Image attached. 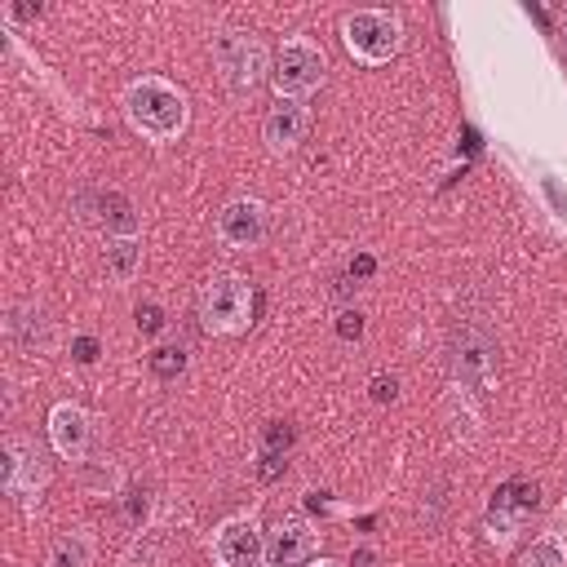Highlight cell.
<instances>
[{"mask_svg": "<svg viewBox=\"0 0 567 567\" xmlns=\"http://www.w3.org/2000/svg\"><path fill=\"white\" fill-rule=\"evenodd\" d=\"M536 505H540L536 483L509 478L505 487H496V496H492V505H487V518H492V527H496L501 536H514V532L536 514Z\"/></svg>", "mask_w": 567, "mask_h": 567, "instance_id": "obj_6", "label": "cell"}, {"mask_svg": "<svg viewBox=\"0 0 567 567\" xmlns=\"http://www.w3.org/2000/svg\"><path fill=\"white\" fill-rule=\"evenodd\" d=\"M518 567H567V554H563V545L554 536H540L532 549H523Z\"/></svg>", "mask_w": 567, "mask_h": 567, "instance_id": "obj_16", "label": "cell"}, {"mask_svg": "<svg viewBox=\"0 0 567 567\" xmlns=\"http://www.w3.org/2000/svg\"><path fill=\"white\" fill-rule=\"evenodd\" d=\"M372 394H377V399H394V377H390V381L377 377V381H372Z\"/></svg>", "mask_w": 567, "mask_h": 567, "instance_id": "obj_24", "label": "cell"}, {"mask_svg": "<svg viewBox=\"0 0 567 567\" xmlns=\"http://www.w3.org/2000/svg\"><path fill=\"white\" fill-rule=\"evenodd\" d=\"M4 328H9V341H13L18 350H27V354H35V350L49 346V319H44L35 306H13Z\"/></svg>", "mask_w": 567, "mask_h": 567, "instance_id": "obj_14", "label": "cell"}, {"mask_svg": "<svg viewBox=\"0 0 567 567\" xmlns=\"http://www.w3.org/2000/svg\"><path fill=\"white\" fill-rule=\"evenodd\" d=\"M350 270H354V275L363 279V275H372V270H377V261H372V257L363 252V257H354V266H350Z\"/></svg>", "mask_w": 567, "mask_h": 567, "instance_id": "obj_25", "label": "cell"}, {"mask_svg": "<svg viewBox=\"0 0 567 567\" xmlns=\"http://www.w3.org/2000/svg\"><path fill=\"white\" fill-rule=\"evenodd\" d=\"M323 53L306 40V35H292V40H284L279 44V53H275V71H270V80H275V89H279V97H306V93H315L319 84H323Z\"/></svg>", "mask_w": 567, "mask_h": 567, "instance_id": "obj_4", "label": "cell"}, {"mask_svg": "<svg viewBox=\"0 0 567 567\" xmlns=\"http://www.w3.org/2000/svg\"><path fill=\"white\" fill-rule=\"evenodd\" d=\"M563 40H567V9H563Z\"/></svg>", "mask_w": 567, "mask_h": 567, "instance_id": "obj_27", "label": "cell"}, {"mask_svg": "<svg viewBox=\"0 0 567 567\" xmlns=\"http://www.w3.org/2000/svg\"><path fill=\"white\" fill-rule=\"evenodd\" d=\"M252 310V288L239 275H213L199 292V319L208 332H239Z\"/></svg>", "mask_w": 567, "mask_h": 567, "instance_id": "obj_5", "label": "cell"}, {"mask_svg": "<svg viewBox=\"0 0 567 567\" xmlns=\"http://www.w3.org/2000/svg\"><path fill=\"white\" fill-rule=\"evenodd\" d=\"M399 44H403V27H399V18L385 13V9H354V13L346 18V49H350L359 62H368V66L390 62V58L399 53Z\"/></svg>", "mask_w": 567, "mask_h": 567, "instance_id": "obj_3", "label": "cell"}, {"mask_svg": "<svg viewBox=\"0 0 567 567\" xmlns=\"http://www.w3.org/2000/svg\"><path fill=\"white\" fill-rule=\"evenodd\" d=\"M44 483V465H40V452L27 443V439H9L4 443V492L9 496H27Z\"/></svg>", "mask_w": 567, "mask_h": 567, "instance_id": "obj_12", "label": "cell"}, {"mask_svg": "<svg viewBox=\"0 0 567 567\" xmlns=\"http://www.w3.org/2000/svg\"><path fill=\"white\" fill-rule=\"evenodd\" d=\"M266 235V208L257 199H230L217 213V239L230 248H257Z\"/></svg>", "mask_w": 567, "mask_h": 567, "instance_id": "obj_9", "label": "cell"}, {"mask_svg": "<svg viewBox=\"0 0 567 567\" xmlns=\"http://www.w3.org/2000/svg\"><path fill=\"white\" fill-rule=\"evenodd\" d=\"M213 558H217L221 567H257V563H266V540H261L257 523L230 518V523L217 532V540H213Z\"/></svg>", "mask_w": 567, "mask_h": 567, "instance_id": "obj_8", "label": "cell"}, {"mask_svg": "<svg viewBox=\"0 0 567 567\" xmlns=\"http://www.w3.org/2000/svg\"><path fill=\"white\" fill-rule=\"evenodd\" d=\"M71 354H75L80 363H93V359H97V341H93V337H75V346H71Z\"/></svg>", "mask_w": 567, "mask_h": 567, "instance_id": "obj_23", "label": "cell"}, {"mask_svg": "<svg viewBox=\"0 0 567 567\" xmlns=\"http://www.w3.org/2000/svg\"><path fill=\"white\" fill-rule=\"evenodd\" d=\"M310 567H332V563H323V558H319V563H310Z\"/></svg>", "mask_w": 567, "mask_h": 567, "instance_id": "obj_28", "label": "cell"}, {"mask_svg": "<svg viewBox=\"0 0 567 567\" xmlns=\"http://www.w3.org/2000/svg\"><path fill=\"white\" fill-rule=\"evenodd\" d=\"M137 328H142V332H159V328H164V310H159L155 301H142V306H137Z\"/></svg>", "mask_w": 567, "mask_h": 567, "instance_id": "obj_19", "label": "cell"}, {"mask_svg": "<svg viewBox=\"0 0 567 567\" xmlns=\"http://www.w3.org/2000/svg\"><path fill=\"white\" fill-rule=\"evenodd\" d=\"M124 111H128V124L151 142H168L186 128V97L168 80H155V75L128 84Z\"/></svg>", "mask_w": 567, "mask_h": 567, "instance_id": "obj_1", "label": "cell"}, {"mask_svg": "<svg viewBox=\"0 0 567 567\" xmlns=\"http://www.w3.org/2000/svg\"><path fill=\"white\" fill-rule=\"evenodd\" d=\"M288 447H292V425L288 421H275L266 430V452H288Z\"/></svg>", "mask_w": 567, "mask_h": 567, "instance_id": "obj_18", "label": "cell"}, {"mask_svg": "<svg viewBox=\"0 0 567 567\" xmlns=\"http://www.w3.org/2000/svg\"><path fill=\"white\" fill-rule=\"evenodd\" d=\"M306 128H310V111L301 102H292V97H279L270 106L266 124H261V137H266V146L275 155H284V151H292V146L306 142Z\"/></svg>", "mask_w": 567, "mask_h": 567, "instance_id": "obj_10", "label": "cell"}, {"mask_svg": "<svg viewBox=\"0 0 567 567\" xmlns=\"http://www.w3.org/2000/svg\"><path fill=\"white\" fill-rule=\"evenodd\" d=\"M284 465H288V461H284V452H266V447H261V465H257V474H261L266 483H270V478H279V474H284Z\"/></svg>", "mask_w": 567, "mask_h": 567, "instance_id": "obj_20", "label": "cell"}, {"mask_svg": "<svg viewBox=\"0 0 567 567\" xmlns=\"http://www.w3.org/2000/svg\"><path fill=\"white\" fill-rule=\"evenodd\" d=\"M49 439H53L58 456L80 461V456L89 452V416H84V408L58 403V408L49 412Z\"/></svg>", "mask_w": 567, "mask_h": 567, "instance_id": "obj_11", "label": "cell"}, {"mask_svg": "<svg viewBox=\"0 0 567 567\" xmlns=\"http://www.w3.org/2000/svg\"><path fill=\"white\" fill-rule=\"evenodd\" d=\"M315 549V532L301 514H284L266 536V567H301Z\"/></svg>", "mask_w": 567, "mask_h": 567, "instance_id": "obj_7", "label": "cell"}, {"mask_svg": "<svg viewBox=\"0 0 567 567\" xmlns=\"http://www.w3.org/2000/svg\"><path fill=\"white\" fill-rule=\"evenodd\" d=\"M337 332H341L346 341H350V337L359 341V337H363V319H359V310H346V315L337 319Z\"/></svg>", "mask_w": 567, "mask_h": 567, "instance_id": "obj_21", "label": "cell"}, {"mask_svg": "<svg viewBox=\"0 0 567 567\" xmlns=\"http://www.w3.org/2000/svg\"><path fill=\"white\" fill-rule=\"evenodd\" d=\"M53 567H80V545L62 540V545H58V554H53Z\"/></svg>", "mask_w": 567, "mask_h": 567, "instance_id": "obj_22", "label": "cell"}, {"mask_svg": "<svg viewBox=\"0 0 567 567\" xmlns=\"http://www.w3.org/2000/svg\"><path fill=\"white\" fill-rule=\"evenodd\" d=\"M137 261H142V244H137L133 235H120V239L106 248V270H111L115 279H133Z\"/></svg>", "mask_w": 567, "mask_h": 567, "instance_id": "obj_15", "label": "cell"}, {"mask_svg": "<svg viewBox=\"0 0 567 567\" xmlns=\"http://www.w3.org/2000/svg\"><path fill=\"white\" fill-rule=\"evenodd\" d=\"M182 368H186V350H182V346H159V350H151V372H155L159 381H173Z\"/></svg>", "mask_w": 567, "mask_h": 567, "instance_id": "obj_17", "label": "cell"}, {"mask_svg": "<svg viewBox=\"0 0 567 567\" xmlns=\"http://www.w3.org/2000/svg\"><path fill=\"white\" fill-rule=\"evenodd\" d=\"M456 372H461L470 385H487L492 372H496V346H492L483 332H465V337H461V354H456Z\"/></svg>", "mask_w": 567, "mask_h": 567, "instance_id": "obj_13", "label": "cell"}, {"mask_svg": "<svg viewBox=\"0 0 567 567\" xmlns=\"http://www.w3.org/2000/svg\"><path fill=\"white\" fill-rule=\"evenodd\" d=\"M354 567H372V554H368V549H359V554H354Z\"/></svg>", "mask_w": 567, "mask_h": 567, "instance_id": "obj_26", "label": "cell"}, {"mask_svg": "<svg viewBox=\"0 0 567 567\" xmlns=\"http://www.w3.org/2000/svg\"><path fill=\"white\" fill-rule=\"evenodd\" d=\"M213 58H217L221 80L235 93H252L266 80V71H270V53H266V44L252 31H221L213 40Z\"/></svg>", "mask_w": 567, "mask_h": 567, "instance_id": "obj_2", "label": "cell"}]
</instances>
